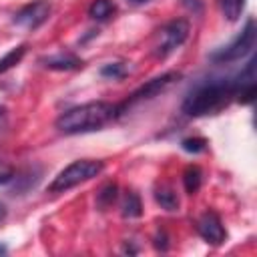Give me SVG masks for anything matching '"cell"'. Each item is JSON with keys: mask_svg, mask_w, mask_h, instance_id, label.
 <instances>
[{"mask_svg": "<svg viewBox=\"0 0 257 257\" xmlns=\"http://www.w3.org/2000/svg\"><path fill=\"white\" fill-rule=\"evenodd\" d=\"M6 128H8V110H6V106L0 104V139L6 133Z\"/></svg>", "mask_w": 257, "mask_h": 257, "instance_id": "cell-20", "label": "cell"}, {"mask_svg": "<svg viewBox=\"0 0 257 257\" xmlns=\"http://www.w3.org/2000/svg\"><path fill=\"white\" fill-rule=\"evenodd\" d=\"M143 215V205H141V199L137 193L128 191L124 201H122V217H128V219H135V217H141Z\"/></svg>", "mask_w": 257, "mask_h": 257, "instance_id": "cell-13", "label": "cell"}, {"mask_svg": "<svg viewBox=\"0 0 257 257\" xmlns=\"http://www.w3.org/2000/svg\"><path fill=\"white\" fill-rule=\"evenodd\" d=\"M48 14H50V2L48 0H36V2H30V4L22 6L14 14V24H18L22 28H28V30H34L40 24L46 22Z\"/></svg>", "mask_w": 257, "mask_h": 257, "instance_id": "cell-7", "label": "cell"}, {"mask_svg": "<svg viewBox=\"0 0 257 257\" xmlns=\"http://www.w3.org/2000/svg\"><path fill=\"white\" fill-rule=\"evenodd\" d=\"M255 40H257V26H255V20L249 18L243 26V30L235 36V40H231L227 46H223L221 50L213 52L211 54V60L215 62H233V60H241L243 56H247L253 46H255Z\"/></svg>", "mask_w": 257, "mask_h": 257, "instance_id": "cell-4", "label": "cell"}, {"mask_svg": "<svg viewBox=\"0 0 257 257\" xmlns=\"http://www.w3.org/2000/svg\"><path fill=\"white\" fill-rule=\"evenodd\" d=\"M104 169L102 161H94V159H78L74 163H70L68 167H64L48 185L50 193H64L80 183H86L94 177H98Z\"/></svg>", "mask_w": 257, "mask_h": 257, "instance_id": "cell-3", "label": "cell"}, {"mask_svg": "<svg viewBox=\"0 0 257 257\" xmlns=\"http://www.w3.org/2000/svg\"><path fill=\"white\" fill-rule=\"evenodd\" d=\"M189 36V22L183 18L171 20L167 22L159 32H157V40H155V54L165 58L167 54H171L173 50H177Z\"/></svg>", "mask_w": 257, "mask_h": 257, "instance_id": "cell-5", "label": "cell"}, {"mask_svg": "<svg viewBox=\"0 0 257 257\" xmlns=\"http://www.w3.org/2000/svg\"><path fill=\"white\" fill-rule=\"evenodd\" d=\"M205 139H197V137H189V139H185L183 143H181V147L187 151V153H201V151H205Z\"/></svg>", "mask_w": 257, "mask_h": 257, "instance_id": "cell-18", "label": "cell"}, {"mask_svg": "<svg viewBox=\"0 0 257 257\" xmlns=\"http://www.w3.org/2000/svg\"><path fill=\"white\" fill-rule=\"evenodd\" d=\"M131 4H145V2H149V0H128Z\"/></svg>", "mask_w": 257, "mask_h": 257, "instance_id": "cell-22", "label": "cell"}, {"mask_svg": "<svg viewBox=\"0 0 257 257\" xmlns=\"http://www.w3.org/2000/svg\"><path fill=\"white\" fill-rule=\"evenodd\" d=\"M201 183H203V173L197 165H189L183 173V185H185V191L189 195H195L199 189H201Z\"/></svg>", "mask_w": 257, "mask_h": 257, "instance_id": "cell-10", "label": "cell"}, {"mask_svg": "<svg viewBox=\"0 0 257 257\" xmlns=\"http://www.w3.org/2000/svg\"><path fill=\"white\" fill-rule=\"evenodd\" d=\"M197 231H199V235H201L207 243H211V245H221V243L225 241V237H227V231H225V227H223L219 215L213 213V211H207V213H203V215L199 217V221H197Z\"/></svg>", "mask_w": 257, "mask_h": 257, "instance_id": "cell-8", "label": "cell"}, {"mask_svg": "<svg viewBox=\"0 0 257 257\" xmlns=\"http://www.w3.org/2000/svg\"><path fill=\"white\" fill-rule=\"evenodd\" d=\"M100 74L106 76V78H124L126 68H124L122 62H110V64H104L100 68Z\"/></svg>", "mask_w": 257, "mask_h": 257, "instance_id": "cell-17", "label": "cell"}, {"mask_svg": "<svg viewBox=\"0 0 257 257\" xmlns=\"http://www.w3.org/2000/svg\"><path fill=\"white\" fill-rule=\"evenodd\" d=\"M112 12H114L112 0H92V4L88 6V16L94 20H106L108 16H112Z\"/></svg>", "mask_w": 257, "mask_h": 257, "instance_id": "cell-12", "label": "cell"}, {"mask_svg": "<svg viewBox=\"0 0 257 257\" xmlns=\"http://www.w3.org/2000/svg\"><path fill=\"white\" fill-rule=\"evenodd\" d=\"M116 185L114 183H108V185H104L100 191H98V195H96V205L100 207V209H106V207H110L112 203H114V199H116Z\"/></svg>", "mask_w": 257, "mask_h": 257, "instance_id": "cell-16", "label": "cell"}, {"mask_svg": "<svg viewBox=\"0 0 257 257\" xmlns=\"http://www.w3.org/2000/svg\"><path fill=\"white\" fill-rule=\"evenodd\" d=\"M12 177H14V171L8 165H0V185L12 181Z\"/></svg>", "mask_w": 257, "mask_h": 257, "instance_id": "cell-19", "label": "cell"}, {"mask_svg": "<svg viewBox=\"0 0 257 257\" xmlns=\"http://www.w3.org/2000/svg\"><path fill=\"white\" fill-rule=\"evenodd\" d=\"M6 215H8V211H6V207H4L2 203H0V223H2L4 219H6Z\"/></svg>", "mask_w": 257, "mask_h": 257, "instance_id": "cell-21", "label": "cell"}, {"mask_svg": "<svg viewBox=\"0 0 257 257\" xmlns=\"http://www.w3.org/2000/svg\"><path fill=\"white\" fill-rule=\"evenodd\" d=\"M2 253H6V247H4V245H0V255H2Z\"/></svg>", "mask_w": 257, "mask_h": 257, "instance_id": "cell-23", "label": "cell"}, {"mask_svg": "<svg viewBox=\"0 0 257 257\" xmlns=\"http://www.w3.org/2000/svg\"><path fill=\"white\" fill-rule=\"evenodd\" d=\"M26 44H20V46H16V48H12L10 52H6L2 58H0V74L2 72H6V70H10L14 64H18L20 60H22V56L26 54Z\"/></svg>", "mask_w": 257, "mask_h": 257, "instance_id": "cell-14", "label": "cell"}, {"mask_svg": "<svg viewBox=\"0 0 257 257\" xmlns=\"http://www.w3.org/2000/svg\"><path fill=\"white\" fill-rule=\"evenodd\" d=\"M179 76H181L179 72H165V74H161V76H157V78L145 82V84L139 86L120 106H116V114H122L126 108H133V106H137V104H141V102H145V100L155 98L157 94H161L163 90H167L175 80H179Z\"/></svg>", "mask_w": 257, "mask_h": 257, "instance_id": "cell-6", "label": "cell"}, {"mask_svg": "<svg viewBox=\"0 0 257 257\" xmlns=\"http://www.w3.org/2000/svg\"><path fill=\"white\" fill-rule=\"evenodd\" d=\"M44 66L46 68H52V70H74V68H80L82 66V60H78L76 56L72 54H54V56H48L44 58Z\"/></svg>", "mask_w": 257, "mask_h": 257, "instance_id": "cell-9", "label": "cell"}, {"mask_svg": "<svg viewBox=\"0 0 257 257\" xmlns=\"http://www.w3.org/2000/svg\"><path fill=\"white\" fill-rule=\"evenodd\" d=\"M112 116H116V106L104 100L86 102L74 108L64 110L56 118V128L64 135H80L102 128Z\"/></svg>", "mask_w": 257, "mask_h": 257, "instance_id": "cell-1", "label": "cell"}, {"mask_svg": "<svg viewBox=\"0 0 257 257\" xmlns=\"http://www.w3.org/2000/svg\"><path fill=\"white\" fill-rule=\"evenodd\" d=\"M219 6H221V12L227 20L235 22L241 12H243V6H245V0H219Z\"/></svg>", "mask_w": 257, "mask_h": 257, "instance_id": "cell-15", "label": "cell"}, {"mask_svg": "<svg viewBox=\"0 0 257 257\" xmlns=\"http://www.w3.org/2000/svg\"><path fill=\"white\" fill-rule=\"evenodd\" d=\"M155 199L165 211H177L179 209V197L171 187H159L155 191Z\"/></svg>", "mask_w": 257, "mask_h": 257, "instance_id": "cell-11", "label": "cell"}, {"mask_svg": "<svg viewBox=\"0 0 257 257\" xmlns=\"http://www.w3.org/2000/svg\"><path fill=\"white\" fill-rule=\"evenodd\" d=\"M231 96H235L231 80L207 82V84L195 88L193 92H189V96L183 100V112L189 116L211 114V112L223 108Z\"/></svg>", "mask_w": 257, "mask_h": 257, "instance_id": "cell-2", "label": "cell"}]
</instances>
